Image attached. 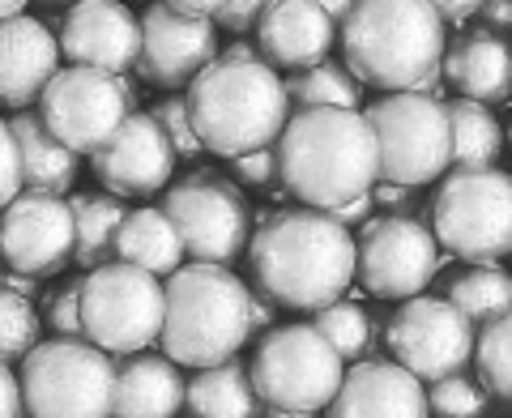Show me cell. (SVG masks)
<instances>
[{"label": "cell", "instance_id": "obj_39", "mask_svg": "<svg viewBox=\"0 0 512 418\" xmlns=\"http://www.w3.org/2000/svg\"><path fill=\"white\" fill-rule=\"evenodd\" d=\"M274 5H278V0H227V9L214 18V26L231 30V35H244V30H252Z\"/></svg>", "mask_w": 512, "mask_h": 418}, {"label": "cell", "instance_id": "obj_19", "mask_svg": "<svg viewBox=\"0 0 512 418\" xmlns=\"http://www.w3.org/2000/svg\"><path fill=\"white\" fill-rule=\"evenodd\" d=\"M329 418H431L427 389L389 359H363L342 376Z\"/></svg>", "mask_w": 512, "mask_h": 418}, {"label": "cell", "instance_id": "obj_26", "mask_svg": "<svg viewBox=\"0 0 512 418\" xmlns=\"http://www.w3.org/2000/svg\"><path fill=\"white\" fill-rule=\"evenodd\" d=\"M448 167L457 171H487L495 167L504 146V128L491 116V107L470 103V99H448Z\"/></svg>", "mask_w": 512, "mask_h": 418}, {"label": "cell", "instance_id": "obj_24", "mask_svg": "<svg viewBox=\"0 0 512 418\" xmlns=\"http://www.w3.org/2000/svg\"><path fill=\"white\" fill-rule=\"evenodd\" d=\"M13 146H18V163H22V188L26 192H43V197H64L77 184V154H69L60 141L47 133L43 120L35 111H18L9 120Z\"/></svg>", "mask_w": 512, "mask_h": 418}, {"label": "cell", "instance_id": "obj_25", "mask_svg": "<svg viewBox=\"0 0 512 418\" xmlns=\"http://www.w3.org/2000/svg\"><path fill=\"white\" fill-rule=\"evenodd\" d=\"M111 256H120V261L133 269L154 273V278H163V273L171 278V273L184 265V244L163 209H133V214H124V222H120Z\"/></svg>", "mask_w": 512, "mask_h": 418}, {"label": "cell", "instance_id": "obj_47", "mask_svg": "<svg viewBox=\"0 0 512 418\" xmlns=\"http://www.w3.org/2000/svg\"><path fill=\"white\" fill-rule=\"evenodd\" d=\"M308 5H316L333 26H342L350 18V9H355V0H308Z\"/></svg>", "mask_w": 512, "mask_h": 418}, {"label": "cell", "instance_id": "obj_12", "mask_svg": "<svg viewBox=\"0 0 512 418\" xmlns=\"http://www.w3.org/2000/svg\"><path fill=\"white\" fill-rule=\"evenodd\" d=\"M39 111L43 128L69 154H94L103 141L116 133L120 120L133 111L137 94L124 77H111L99 69H56L52 82L39 90Z\"/></svg>", "mask_w": 512, "mask_h": 418}, {"label": "cell", "instance_id": "obj_23", "mask_svg": "<svg viewBox=\"0 0 512 418\" xmlns=\"http://www.w3.org/2000/svg\"><path fill=\"white\" fill-rule=\"evenodd\" d=\"M184 410V376L171 359H128L116 372L111 418H175Z\"/></svg>", "mask_w": 512, "mask_h": 418}, {"label": "cell", "instance_id": "obj_3", "mask_svg": "<svg viewBox=\"0 0 512 418\" xmlns=\"http://www.w3.org/2000/svg\"><path fill=\"white\" fill-rule=\"evenodd\" d=\"M342 52L359 86L436 99L444 22L427 0H355L342 22Z\"/></svg>", "mask_w": 512, "mask_h": 418}, {"label": "cell", "instance_id": "obj_31", "mask_svg": "<svg viewBox=\"0 0 512 418\" xmlns=\"http://www.w3.org/2000/svg\"><path fill=\"white\" fill-rule=\"evenodd\" d=\"M376 325H380V320L367 308H359V303H350V299L329 303V308H320L316 320H312V329L333 346V355H338L342 363L346 359H355V363L367 359L372 337H376Z\"/></svg>", "mask_w": 512, "mask_h": 418}, {"label": "cell", "instance_id": "obj_28", "mask_svg": "<svg viewBox=\"0 0 512 418\" xmlns=\"http://www.w3.org/2000/svg\"><path fill=\"white\" fill-rule=\"evenodd\" d=\"M73 214V261L86 273L111 261V248H116V231L124 222V201L107 197V192H73L69 201Z\"/></svg>", "mask_w": 512, "mask_h": 418}, {"label": "cell", "instance_id": "obj_1", "mask_svg": "<svg viewBox=\"0 0 512 418\" xmlns=\"http://www.w3.org/2000/svg\"><path fill=\"white\" fill-rule=\"evenodd\" d=\"M261 295L291 312H320L355 282V235L320 209H278L248 239Z\"/></svg>", "mask_w": 512, "mask_h": 418}, {"label": "cell", "instance_id": "obj_7", "mask_svg": "<svg viewBox=\"0 0 512 418\" xmlns=\"http://www.w3.org/2000/svg\"><path fill=\"white\" fill-rule=\"evenodd\" d=\"M82 337L103 355H141L163 329V282L146 269L107 261L77 278Z\"/></svg>", "mask_w": 512, "mask_h": 418}, {"label": "cell", "instance_id": "obj_44", "mask_svg": "<svg viewBox=\"0 0 512 418\" xmlns=\"http://www.w3.org/2000/svg\"><path fill=\"white\" fill-rule=\"evenodd\" d=\"M274 312H278V303H269L261 291H256L252 299H248V329L256 333V329H269L274 325Z\"/></svg>", "mask_w": 512, "mask_h": 418}, {"label": "cell", "instance_id": "obj_15", "mask_svg": "<svg viewBox=\"0 0 512 418\" xmlns=\"http://www.w3.org/2000/svg\"><path fill=\"white\" fill-rule=\"evenodd\" d=\"M73 261V214L64 197L18 192L0 209V265L22 278H52Z\"/></svg>", "mask_w": 512, "mask_h": 418}, {"label": "cell", "instance_id": "obj_41", "mask_svg": "<svg viewBox=\"0 0 512 418\" xmlns=\"http://www.w3.org/2000/svg\"><path fill=\"white\" fill-rule=\"evenodd\" d=\"M22 414V393H18V376L9 363H0V418H18Z\"/></svg>", "mask_w": 512, "mask_h": 418}, {"label": "cell", "instance_id": "obj_4", "mask_svg": "<svg viewBox=\"0 0 512 418\" xmlns=\"http://www.w3.org/2000/svg\"><path fill=\"white\" fill-rule=\"evenodd\" d=\"M184 107L201 154L239 158L274 146L291 103L274 69H265L261 60H231L218 52L214 64H205L188 82Z\"/></svg>", "mask_w": 512, "mask_h": 418}, {"label": "cell", "instance_id": "obj_33", "mask_svg": "<svg viewBox=\"0 0 512 418\" xmlns=\"http://www.w3.org/2000/svg\"><path fill=\"white\" fill-rule=\"evenodd\" d=\"M39 329L43 325H39L35 303L13 291H0V363L26 359L39 346Z\"/></svg>", "mask_w": 512, "mask_h": 418}, {"label": "cell", "instance_id": "obj_14", "mask_svg": "<svg viewBox=\"0 0 512 418\" xmlns=\"http://www.w3.org/2000/svg\"><path fill=\"white\" fill-rule=\"evenodd\" d=\"M440 273V248L414 214L367 218L355 244V278L376 299H414Z\"/></svg>", "mask_w": 512, "mask_h": 418}, {"label": "cell", "instance_id": "obj_36", "mask_svg": "<svg viewBox=\"0 0 512 418\" xmlns=\"http://www.w3.org/2000/svg\"><path fill=\"white\" fill-rule=\"evenodd\" d=\"M43 320L52 325L56 337H69V342H86V337H82V312H77V282L60 286L56 295H47Z\"/></svg>", "mask_w": 512, "mask_h": 418}, {"label": "cell", "instance_id": "obj_13", "mask_svg": "<svg viewBox=\"0 0 512 418\" xmlns=\"http://www.w3.org/2000/svg\"><path fill=\"white\" fill-rule=\"evenodd\" d=\"M384 346L402 372H410L419 384H436L444 376L466 372L474 325L448 299L414 295L384 320Z\"/></svg>", "mask_w": 512, "mask_h": 418}, {"label": "cell", "instance_id": "obj_5", "mask_svg": "<svg viewBox=\"0 0 512 418\" xmlns=\"http://www.w3.org/2000/svg\"><path fill=\"white\" fill-rule=\"evenodd\" d=\"M248 299L252 291L231 269L180 265L163 286V329H158L163 359L197 372L235 359L252 337Z\"/></svg>", "mask_w": 512, "mask_h": 418}, {"label": "cell", "instance_id": "obj_34", "mask_svg": "<svg viewBox=\"0 0 512 418\" xmlns=\"http://www.w3.org/2000/svg\"><path fill=\"white\" fill-rule=\"evenodd\" d=\"M487 410H491V397L466 372L444 376L427 389V414L436 418H487Z\"/></svg>", "mask_w": 512, "mask_h": 418}, {"label": "cell", "instance_id": "obj_40", "mask_svg": "<svg viewBox=\"0 0 512 418\" xmlns=\"http://www.w3.org/2000/svg\"><path fill=\"white\" fill-rule=\"evenodd\" d=\"M427 5L440 13V22H457V26H466L470 18H478V9H483L487 0H427Z\"/></svg>", "mask_w": 512, "mask_h": 418}, {"label": "cell", "instance_id": "obj_51", "mask_svg": "<svg viewBox=\"0 0 512 418\" xmlns=\"http://www.w3.org/2000/svg\"><path fill=\"white\" fill-rule=\"evenodd\" d=\"M18 418H26V414H18Z\"/></svg>", "mask_w": 512, "mask_h": 418}, {"label": "cell", "instance_id": "obj_8", "mask_svg": "<svg viewBox=\"0 0 512 418\" xmlns=\"http://www.w3.org/2000/svg\"><path fill=\"white\" fill-rule=\"evenodd\" d=\"M431 239L470 265H495L512 248V180L504 171H453L431 197Z\"/></svg>", "mask_w": 512, "mask_h": 418}, {"label": "cell", "instance_id": "obj_45", "mask_svg": "<svg viewBox=\"0 0 512 418\" xmlns=\"http://www.w3.org/2000/svg\"><path fill=\"white\" fill-rule=\"evenodd\" d=\"M163 5L171 9H180V13H192V18H218L222 9H227V0H163Z\"/></svg>", "mask_w": 512, "mask_h": 418}, {"label": "cell", "instance_id": "obj_18", "mask_svg": "<svg viewBox=\"0 0 512 418\" xmlns=\"http://www.w3.org/2000/svg\"><path fill=\"white\" fill-rule=\"evenodd\" d=\"M56 47L77 69L124 77L137 64V47H141L137 13L120 5V0H77L60 18Z\"/></svg>", "mask_w": 512, "mask_h": 418}, {"label": "cell", "instance_id": "obj_10", "mask_svg": "<svg viewBox=\"0 0 512 418\" xmlns=\"http://www.w3.org/2000/svg\"><path fill=\"white\" fill-rule=\"evenodd\" d=\"M376 137L380 180L419 188L448 171V116L427 94H384L363 111Z\"/></svg>", "mask_w": 512, "mask_h": 418}, {"label": "cell", "instance_id": "obj_17", "mask_svg": "<svg viewBox=\"0 0 512 418\" xmlns=\"http://www.w3.org/2000/svg\"><path fill=\"white\" fill-rule=\"evenodd\" d=\"M90 167L107 197H154L158 188L171 184L175 150L146 111H128L116 133L90 154Z\"/></svg>", "mask_w": 512, "mask_h": 418}, {"label": "cell", "instance_id": "obj_6", "mask_svg": "<svg viewBox=\"0 0 512 418\" xmlns=\"http://www.w3.org/2000/svg\"><path fill=\"white\" fill-rule=\"evenodd\" d=\"M18 393L26 418H111L116 363L90 342L52 337L22 359Z\"/></svg>", "mask_w": 512, "mask_h": 418}, {"label": "cell", "instance_id": "obj_9", "mask_svg": "<svg viewBox=\"0 0 512 418\" xmlns=\"http://www.w3.org/2000/svg\"><path fill=\"white\" fill-rule=\"evenodd\" d=\"M342 376H346V363L333 355V346L312 325L269 329L248 367L256 401L269 410H291V414L325 410L333 393H338Z\"/></svg>", "mask_w": 512, "mask_h": 418}, {"label": "cell", "instance_id": "obj_35", "mask_svg": "<svg viewBox=\"0 0 512 418\" xmlns=\"http://www.w3.org/2000/svg\"><path fill=\"white\" fill-rule=\"evenodd\" d=\"M146 116L163 128V137L171 141V150H175V158H197L201 154V141H197V133H192V124H188V107H184V94H171V99H163L154 111H146Z\"/></svg>", "mask_w": 512, "mask_h": 418}, {"label": "cell", "instance_id": "obj_38", "mask_svg": "<svg viewBox=\"0 0 512 418\" xmlns=\"http://www.w3.org/2000/svg\"><path fill=\"white\" fill-rule=\"evenodd\" d=\"M22 192V163H18V146H13L9 120H0V209Z\"/></svg>", "mask_w": 512, "mask_h": 418}, {"label": "cell", "instance_id": "obj_29", "mask_svg": "<svg viewBox=\"0 0 512 418\" xmlns=\"http://www.w3.org/2000/svg\"><path fill=\"white\" fill-rule=\"evenodd\" d=\"M444 299L453 303V308L466 316L474 329H483V325H491V320L508 316V308H512V282H508L504 269L474 265V269L461 273V278H453V286H448Z\"/></svg>", "mask_w": 512, "mask_h": 418}, {"label": "cell", "instance_id": "obj_43", "mask_svg": "<svg viewBox=\"0 0 512 418\" xmlns=\"http://www.w3.org/2000/svg\"><path fill=\"white\" fill-rule=\"evenodd\" d=\"M372 209H376L372 192H363V197L346 201V205H338V209H329V218H333V222H342V227L350 231V222H367V218H372Z\"/></svg>", "mask_w": 512, "mask_h": 418}, {"label": "cell", "instance_id": "obj_22", "mask_svg": "<svg viewBox=\"0 0 512 418\" xmlns=\"http://www.w3.org/2000/svg\"><path fill=\"white\" fill-rule=\"evenodd\" d=\"M440 77H448V86L457 90V99L470 103H508L512 90V56L508 43L478 30V35L457 39L453 47H444Z\"/></svg>", "mask_w": 512, "mask_h": 418}, {"label": "cell", "instance_id": "obj_30", "mask_svg": "<svg viewBox=\"0 0 512 418\" xmlns=\"http://www.w3.org/2000/svg\"><path fill=\"white\" fill-rule=\"evenodd\" d=\"M282 90H286V103H295L299 111H308V107L359 111V99H363V86L333 60H320V64H312V69L291 73V82H282Z\"/></svg>", "mask_w": 512, "mask_h": 418}, {"label": "cell", "instance_id": "obj_32", "mask_svg": "<svg viewBox=\"0 0 512 418\" xmlns=\"http://www.w3.org/2000/svg\"><path fill=\"white\" fill-rule=\"evenodd\" d=\"M470 363L478 372V384H483V393L508 401L512 393V320L500 316L483 325V333H474V350H470Z\"/></svg>", "mask_w": 512, "mask_h": 418}, {"label": "cell", "instance_id": "obj_11", "mask_svg": "<svg viewBox=\"0 0 512 418\" xmlns=\"http://www.w3.org/2000/svg\"><path fill=\"white\" fill-rule=\"evenodd\" d=\"M163 214L171 218V227L184 244V256H192V265L231 269L252 239L248 197L210 171L188 175V180L167 188Z\"/></svg>", "mask_w": 512, "mask_h": 418}, {"label": "cell", "instance_id": "obj_46", "mask_svg": "<svg viewBox=\"0 0 512 418\" xmlns=\"http://www.w3.org/2000/svg\"><path fill=\"white\" fill-rule=\"evenodd\" d=\"M478 13H483V22H487V35H491L495 26L508 30V22H512V0H487Z\"/></svg>", "mask_w": 512, "mask_h": 418}, {"label": "cell", "instance_id": "obj_42", "mask_svg": "<svg viewBox=\"0 0 512 418\" xmlns=\"http://www.w3.org/2000/svg\"><path fill=\"white\" fill-rule=\"evenodd\" d=\"M372 201H376V205H389L393 214H406V209L419 201V192L402 188V184H384V188H372Z\"/></svg>", "mask_w": 512, "mask_h": 418}, {"label": "cell", "instance_id": "obj_37", "mask_svg": "<svg viewBox=\"0 0 512 418\" xmlns=\"http://www.w3.org/2000/svg\"><path fill=\"white\" fill-rule=\"evenodd\" d=\"M227 167H231L244 184H252V188H278V158H274V146L252 150V154H239V158H227Z\"/></svg>", "mask_w": 512, "mask_h": 418}, {"label": "cell", "instance_id": "obj_2", "mask_svg": "<svg viewBox=\"0 0 512 418\" xmlns=\"http://www.w3.org/2000/svg\"><path fill=\"white\" fill-rule=\"evenodd\" d=\"M274 158L278 184L320 214L372 192L380 180L372 124L363 120V111L346 107H308L286 116Z\"/></svg>", "mask_w": 512, "mask_h": 418}, {"label": "cell", "instance_id": "obj_48", "mask_svg": "<svg viewBox=\"0 0 512 418\" xmlns=\"http://www.w3.org/2000/svg\"><path fill=\"white\" fill-rule=\"evenodd\" d=\"M26 5H30V0H0V22H5V18H18Z\"/></svg>", "mask_w": 512, "mask_h": 418}, {"label": "cell", "instance_id": "obj_16", "mask_svg": "<svg viewBox=\"0 0 512 418\" xmlns=\"http://www.w3.org/2000/svg\"><path fill=\"white\" fill-rule=\"evenodd\" d=\"M141 47H137V69L154 86H188L205 64L218 56V26L210 18H192L154 0L137 18Z\"/></svg>", "mask_w": 512, "mask_h": 418}, {"label": "cell", "instance_id": "obj_20", "mask_svg": "<svg viewBox=\"0 0 512 418\" xmlns=\"http://www.w3.org/2000/svg\"><path fill=\"white\" fill-rule=\"evenodd\" d=\"M252 30H256V47H261L256 60H261L265 69L303 73V69H312V64L325 60L338 26H333L316 5H308V0H278Z\"/></svg>", "mask_w": 512, "mask_h": 418}, {"label": "cell", "instance_id": "obj_50", "mask_svg": "<svg viewBox=\"0 0 512 418\" xmlns=\"http://www.w3.org/2000/svg\"><path fill=\"white\" fill-rule=\"evenodd\" d=\"M47 5H64V0H47ZM73 5H77V0H73Z\"/></svg>", "mask_w": 512, "mask_h": 418}, {"label": "cell", "instance_id": "obj_21", "mask_svg": "<svg viewBox=\"0 0 512 418\" xmlns=\"http://www.w3.org/2000/svg\"><path fill=\"white\" fill-rule=\"evenodd\" d=\"M60 69L56 35L39 18H5L0 22V103L26 111L39 90Z\"/></svg>", "mask_w": 512, "mask_h": 418}, {"label": "cell", "instance_id": "obj_27", "mask_svg": "<svg viewBox=\"0 0 512 418\" xmlns=\"http://www.w3.org/2000/svg\"><path fill=\"white\" fill-rule=\"evenodd\" d=\"M184 406L197 418H261V401L252 393L248 367L227 359L218 367H201V376L184 384Z\"/></svg>", "mask_w": 512, "mask_h": 418}, {"label": "cell", "instance_id": "obj_49", "mask_svg": "<svg viewBox=\"0 0 512 418\" xmlns=\"http://www.w3.org/2000/svg\"><path fill=\"white\" fill-rule=\"evenodd\" d=\"M265 418H312V414H291V410H269L265 406Z\"/></svg>", "mask_w": 512, "mask_h": 418}]
</instances>
